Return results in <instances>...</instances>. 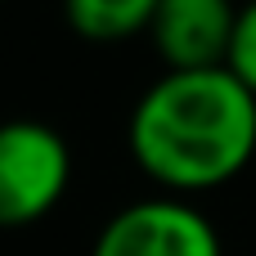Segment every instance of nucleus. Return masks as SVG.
Wrapping results in <instances>:
<instances>
[{
  "label": "nucleus",
  "mask_w": 256,
  "mask_h": 256,
  "mask_svg": "<svg viewBox=\"0 0 256 256\" xmlns=\"http://www.w3.org/2000/svg\"><path fill=\"white\" fill-rule=\"evenodd\" d=\"M158 0H63V22L90 45H122L153 27Z\"/></svg>",
  "instance_id": "39448f33"
},
{
  "label": "nucleus",
  "mask_w": 256,
  "mask_h": 256,
  "mask_svg": "<svg viewBox=\"0 0 256 256\" xmlns=\"http://www.w3.org/2000/svg\"><path fill=\"white\" fill-rule=\"evenodd\" d=\"M126 148L158 194L194 202L252 166L256 94L225 68L162 72L130 108Z\"/></svg>",
  "instance_id": "f257e3e1"
},
{
  "label": "nucleus",
  "mask_w": 256,
  "mask_h": 256,
  "mask_svg": "<svg viewBox=\"0 0 256 256\" xmlns=\"http://www.w3.org/2000/svg\"><path fill=\"white\" fill-rule=\"evenodd\" d=\"M234 14H238L234 0H158L148 36L166 72L225 68Z\"/></svg>",
  "instance_id": "20e7f679"
},
{
  "label": "nucleus",
  "mask_w": 256,
  "mask_h": 256,
  "mask_svg": "<svg viewBox=\"0 0 256 256\" xmlns=\"http://www.w3.org/2000/svg\"><path fill=\"white\" fill-rule=\"evenodd\" d=\"M90 256H225V238L198 202L153 194L117 207L99 225Z\"/></svg>",
  "instance_id": "7ed1b4c3"
},
{
  "label": "nucleus",
  "mask_w": 256,
  "mask_h": 256,
  "mask_svg": "<svg viewBox=\"0 0 256 256\" xmlns=\"http://www.w3.org/2000/svg\"><path fill=\"white\" fill-rule=\"evenodd\" d=\"M225 72L256 94V0L238 4L234 14V32H230V50H225Z\"/></svg>",
  "instance_id": "423d86ee"
},
{
  "label": "nucleus",
  "mask_w": 256,
  "mask_h": 256,
  "mask_svg": "<svg viewBox=\"0 0 256 256\" xmlns=\"http://www.w3.org/2000/svg\"><path fill=\"white\" fill-rule=\"evenodd\" d=\"M0 4H4V0H0Z\"/></svg>",
  "instance_id": "0eeeda50"
},
{
  "label": "nucleus",
  "mask_w": 256,
  "mask_h": 256,
  "mask_svg": "<svg viewBox=\"0 0 256 256\" xmlns=\"http://www.w3.org/2000/svg\"><path fill=\"white\" fill-rule=\"evenodd\" d=\"M76 176L63 130L36 117L0 122V230H32L58 212Z\"/></svg>",
  "instance_id": "f03ea898"
}]
</instances>
